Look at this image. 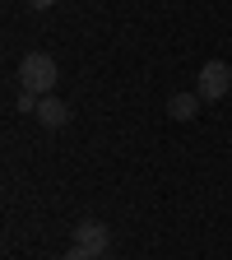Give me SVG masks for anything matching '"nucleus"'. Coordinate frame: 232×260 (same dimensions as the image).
Returning <instances> with one entry per match:
<instances>
[{
    "label": "nucleus",
    "mask_w": 232,
    "mask_h": 260,
    "mask_svg": "<svg viewBox=\"0 0 232 260\" xmlns=\"http://www.w3.org/2000/svg\"><path fill=\"white\" fill-rule=\"evenodd\" d=\"M56 79H60V70H56V60H51L47 51H28V56L19 60V84H23V93L51 98V93H56Z\"/></svg>",
    "instance_id": "obj_1"
},
{
    "label": "nucleus",
    "mask_w": 232,
    "mask_h": 260,
    "mask_svg": "<svg viewBox=\"0 0 232 260\" xmlns=\"http://www.w3.org/2000/svg\"><path fill=\"white\" fill-rule=\"evenodd\" d=\"M200 103H218V98L232 93V65L227 60H205L200 65Z\"/></svg>",
    "instance_id": "obj_2"
},
{
    "label": "nucleus",
    "mask_w": 232,
    "mask_h": 260,
    "mask_svg": "<svg viewBox=\"0 0 232 260\" xmlns=\"http://www.w3.org/2000/svg\"><path fill=\"white\" fill-rule=\"evenodd\" d=\"M107 242H112L107 223H97V218L75 223V242H70V246H79V251H88V255H107Z\"/></svg>",
    "instance_id": "obj_3"
},
{
    "label": "nucleus",
    "mask_w": 232,
    "mask_h": 260,
    "mask_svg": "<svg viewBox=\"0 0 232 260\" xmlns=\"http://www.w3.org/2000/svg\"><path fill=\"white\" fill-rule=\"evenodd\" d=\"M70 103H60V98L51 93V98H42V103H38V121L47 125V130H60V125H70Z\"/></svg>",
    "instance_id": "obj_4"
},
{
    "label": "nucleus",
    "mask_w": 232,
    "mask_h": 260,
    "mask_svg": "<svg viewBox=\"0 0 232 260\" xmlns=\"http://www.w3.org/2000/svg\"><path fill=\"white\" fill-rule=\"evenodd\" d=\"M195 112H200V93H172L168 98V116L172 121H195Z\"/></svg>",
    "instance_id": "obj_5"
},
{
    "label": "nucleus",
    "mask_w": 232,
    "mask_h": 260,
    "mask_svg": "<svg viewBox=\"0 0 232 260\" xmlns=\"http://www.w3.org/2000/svg\"><path fill=\"white\" fill-rule=\"evenodd\" d=\"M60 260H97V255H88V251H79V246H70V251H65Z\"/></svg>",
    "instance_id": "obj_6"
},
{
    "label": "nucleus",
    "mask_w": 232,
    "mask_h": 260,
    "mask_svg": "<svg viewBox=\"0 0 232 260\" xmlns=\"http://www.w3.org/2000/svg\"><path fill=\"white\" fill-rule=\"evenodd\" d=\"M23 5H28V10H38V14H42V10H51V5H56V0H23Z\"/></svg>",
    "instance_id": "obj_7"
},
{
    "label": "nucleus",
    "mask_w": 232,
    "mask_h": 260,
    "mask_svg": "<svg viewBox=\"0 0 232 260\" xmlns=\"http://www.w3.org/2000/svg\"><path fill=\"white\" fill-rule=\"evenodd\" d=\"M97 260H116V255H97Z\"/></svg>",
    "instance_id": "obj_8"
}]
</instances>
